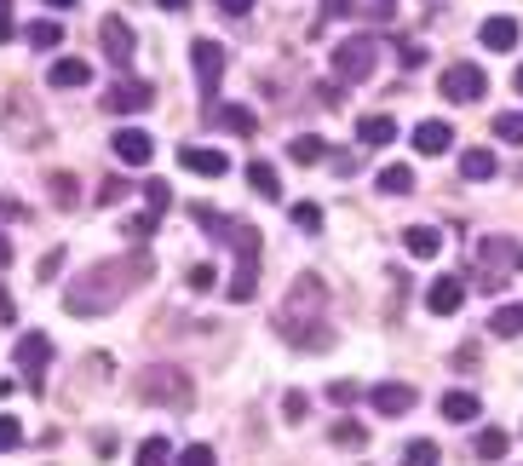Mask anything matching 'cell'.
<instances>
[{
  "mask_svg": "<svg viewBox=\"0 0 523 466\" xmlns=\"http://www.w3.org/2000/svg\"><path fill=\"white\" fill-rule=\"evenodd\" d=\"M150 277H156V259L144 254V248L98 259V265H87V271L64 288V311L69 317H104V311H115L127 294H138Z\"/></svg>",
  "mask_w": 523,
  "mask_h": 466,
  "instance_id": "cell-1",
  "label": "cell"
},
{
  "mask_svg": "<svg viewBox=\"0 0 523 466\" xmlns=\"http://www.w3.org/2000/svg\"><path fill=\"white\" fill-rule=\"evenodd\" d=\"M276 334L299 351H322L334 346V328H328V282L317 271H299L288 282V294L276 305Z\"/></svg>",
  "mask_w": 523,
  "mask_h": 466,
  "instance_id": "cell-2",
  "label": "cell"
},
{
  "mask_svg": "<svg viewBox=\"0 0 523 466\" xmlns=\"http://www.w3.org/2000/svg\"><path fill=\"white\" fill-rule=\"evenodd\" d=\"M138 403H161V409H190L196 397V374L179 363H144V374L133 380Z\"/></svg>",
  "mask_w": 523,
  "mask_h": 466,
  "instance_id": "cell-3",
  "label": "cell"
},
{
  "mask_svg": "<svg viewBox=\"0 0 523 466\" xmlns=\"http://www.w3.org/2000/svg\"><path fill=\"white\" fill-rule=\"evenodd\" d=\"M328 64H334V87L368 81V75L380 70V35H345L340 47L328 52Z\"/></svg>",
  "mask_w": 523,
  "mask_h": 466,
  "instance_id": "cell-4",
  "label": "cell"
},
{
  "mask_svg": "<svg viewBox=\"0 0 523 466\" xmlns=\"http://www.w3.org/2000/svg\"><path fill=\"white\" fill-rule=\"evenodd\" d=\"M190 219H196L202 231H213V242L236 248V265H242V259H259V225L230 219V213H219V208H190Z\"/></svg>",
  "mask_w": 523,
  "mask_h": 466,
  "instance_id": "cell-5",
  "label": "cell"
},
{
  "mask_svg": "<svg viewBox=\"0 0 523 466\" xmlns=\"http://www.w3.org/2000/svg\"><path fill=\"white\" fill-rule=\"evenodd\" d=\"M478 259L489 265V271L478 277V288H489V294H495V288H501V271H523V242H512V236H483V242H478Z\"/></svg>",
  "mask_w": 523,
  "mask_h": 466,
  "instance_id": "cell-6",
  "label": "cell"
},
{
  "mask_svg": "<svg viewBox=\"0 0 523 466\" xmlns=\"http://www.w3.org/2000/svg\"><path fill=\"white\" fill-rule=\"evenodd\" d=\"M190 70H196L202 104L213 110V104H219V81H225V47H219V41H190Z\"/></svg>",
  "mask_w": 523,
  "mask_h": 466,
  "instance_id": "cell-7",
  "label": "cell"
},
{
  "mask_svg": "<svg viewBox=\"0 0 523 466\" xmlns=\"http://www.w3.org/2000/svg\"><path fill=\"white\" fill-rule=\"evenodd\" d=\"M12 357H18V374L29 392H46V357H52V340L46 334H18V346H12Z\"/></svg>",
  "mask_w": 523,
  "mask_h": 466,
  "instance_id": "cell-8",
  "label": "cell"
},
{
  "mask_svg": "<svg viewBox=\"0 0 523 466\" xmlns=\"http://www.w3.org/2000/svg\"><path fill=\"white\" fill-rule=\"evenodd\" d=\"M150 104H156V87L138 81V75H121L115 87H104V110H110V116H144Z\"/></svg>",
  "mask_w": 523,
  "mask_h": 466,
  "instance_id": "cell-9",
  "label": "cell"
},
{
  "mask_svg": "<svg viewBox=\"0 0 523 466\" xmlns=\"http://www.w3.org/2000/svg\"><path fill=\"white\" fill-rule=\"evenodd\" d=\"M98 47H104V58H110L115 70H127V64H133V52H138L133 24H127L121 12H104V24H98Z\"/></svg>",
  "mask_w": 523,
  "mask_h": 466,
  "instance_id": "cell-10",
  "label": "cell"
},
{
  "mask_svg": "<svg viewBox=\"0 0 523 466\" xmlns=\"http://www.w3.org/2000/svg\"><path fill=\"white\" fill-rule=\"evenodd\" d=\"M437 93L449 98V104H478V98L489 93V75H483L478 64H449L443 81H437Z\"/></svg>",
  "mask_w": 523,
  "mask_h": 466,
  "instance_id": "cell-11",
  "label": "cell"
},
{
  "mask_svg": "<svg viewBox=\"0 0 523 466\" xmlns=\"http://www.w3.org/2000/svg\"><path fill=\"white\" fill-rule=\"evenodd\" d=\"M414 403H420V392H414L409 380H380V386H368V409H374V415H386V420L409 415Z\"/></svg>",
  "mask_w": 523,
  "mask_h": 466,
  "instance_id": "cell-12",
  "label": "cell"
},
{
  "mask_svg": "<svg viewBox=\"0 0 523 466\" xmlns=\"http://www.w3.org/2000/svg\"><path fill=\"white\" fill-rule=\"evenodd\" d=\"M110 150H115V162H127V167H150V156H156V139L144 133V127H121L110 139Z\"/></svg>",
  "mask_w": 523,
  "mask_h": 466,
  "instance_id": "cell-13",
  "label": "cell"
},
{
  "mask_svg": "<svg viewBox=\"0 0 523 466\" xmlns=\"http://www.w3.org/2000/svg\"><path fill=\"white\" fill-rule=\"evenodd\" d=\"M460 305H466V282L460 277H437L432 288H426V311H432V317H455Z\"/></svg>",
  "mask_w": 523,
  "mask_h": 466,
  "instance_id": "cell-14",
  "label": "cell"
},
{
  "mask_svg": "<svg viewBox=\"0 0 523 466\" xmlns=\"http://www.w3.org/2000/svg\"><path fill=\"white\" fill-rule=\"evenodd\" d=\"M46 87L58 93H75V87H92V64L87 58H52V70H46Z\"/></svg>",
  "mask_w": 523,
  "mask_h": 466,
  "instance_id": "cell-15",
  "label": "cell"
},
{
  "mask_svg": "<svg viewBox=\"0 0 523 466\" xmlns=\"http://www.w3.org/2000/svg\"><path fill=\"white\" fill-rule=\"evenodd\" d=\"M179 167H184V173H202V179H225V173H230V162L219 156V150H207V144H184Z\"/></svg>",
  "mask_w": 523,
  "mask_h": 466,
  "instance_id": "cell-16",
  "label": "cell"
},
{
  "mask_svg": "<svg viewBox=\"0 0 523 466\" xmlns=\"http://www.w3.org/2000/svg\"><path fill=\"white\" fill-rule=\"evenodd\" d=\"M518 18H506V12H495V18H483V29H478V41H483V52H512L518 47Z\"/></svg>",
  "mask_w": 523,
  "mask_h": 466,
  "instance_id": "cell-17",
  "label": "cell"
},
{
  "mask_svg": "<svg viewBox=\"0 0 523 466\" xmlns=\"http://www.w3.org/2000/svg\"><path fill=\"white\" fill-rule=\"evenodd\" d=\"M207 121H213V127H225V133H236V139H253V133H259V116L242 110V104H213Z\"/></svg>",
  "mask_w": 523,
  "mask_h": 466,
  "instance_id": "cell-18",
  "label": "cell"
},
{
  "mask_svg": "<svg viewBox=\"0 0 523 466\" xmlns=\"http://www.w3.org/2000/svg\"><path fill=\"white\" fill-rule=\"evenodd\" d=\"M449 144H455V127H449V121H420V127H414V150H420V156H443Z\"/></svg>",
  "mask_w": 523,
  "mask_h": 466,
  "instance_id": "cell-19",
  "label": "cell"
},
{
  "mask_svg": "<svg viewBox=\"0 0 523 466\" xmlns=\"http://www.w3.org/2000/svg\"><path fill=\"white\" fill-rule=\"evenodd\" d=\"M225 294H230V300H236V305H248L253 294H259V259H242V265H236V271H230Z\"/></svg>",
  "mask_w": 523,
  "mask_h": 466,
  "instance_id": "cell-20",
  "label": "cell"
},
{
  "mask_svg": "<svg viewBox=\"0 0 523 466\" xmlns=\"http://www.w3.org/2000/svg\"><path fill=\"white\" fill-rule=\"evenodd\" d=\"M478 415H483L478 392H449V397H443V420H455V426H472Z\"/></svg>",
  "mask_w": 523,
  "mask_h": 466,
  "instance_id": "cell-21",
  "label": "cell"
},
{
  "mask_svg": "<svg viewBox=\"0 0 523 466\" xmlns=\"http://www.w3.org/2000/svg\"><path fill=\"white\" fill-rule=\"evenodd\" d=\"M357 139H363L368 150H380V144L397 139V121H391L386 110H380V116H363V121H357Z\"/></svg>",
  "mask_w": 523,
  "mask_h": 466,
  "instance_id": "cell-22",
  "label": "cell"
},
{
  "mask_svg": "<svg viewBox=\"0 0 523 466\" xmlns=\"http://www.w3.org/2000/svg\"><path fill=\"white\" fill-rule=\"evenodd\" d=\"M403 248H409L414 259H437L443 254V236H437L432 225H409V231H403Z\"/></svg>",
  "mask_w": 523,
  "mask_h": 466,
  "instance_id": "cell-23",
  "label": "cell"
},
{
  "mask_svg": "<svg viewBox=\"0 0 523 466\" xmlns=\"http://www.w3.org/2000/svg\"><path fill=\"white\" fill-rule=\"evenodd\" d=\"M460 179H466V185H483V179H495V156H489V150H466V156H460Z\"/></svg>",
  "mask_w": 523,
  "mask_h": 466,
  "instance_id": "cell-24",
  "label": "cell"
},
{
  "mask_svg": "<svg viewBox=\"0 0 523 466\" xmlns=\"http://www.w3.org/2000/svg\"><path fill=\"white\" fill-rule=\"evenodd\" d=\"M288 156H294L299 167H317V162H328V139H317V133H299V139L288 144Z\"/></svg>",
  "mask_w": 523,
  "mask_h": 466,
  "instance_id": "cell-25",
  "label": "cell"
},
{
  "mask_svg": "<svg viewBox=\"0 0 523 466\" xmlns=\"http://www.w3.org/2000/svg\"><path fill=\"white\" fill-rule=\"evenodd\" d=\"M23 41H29L35 52H52V47H64V24L41 18V24H29V29H23Z\"/></svg>",
  "mask_w": 523,
  "mask_h": 466,
  "instance_id": "cell-26",
  "label": "cell"
},
{
  "mask_svg": "<svg viewBox=\"0 0 523 466\" xmlns=\"http://www.w3.org/2000/svg\"><path fill=\"white\" fill-rule=\"evenodd\" d=\"M380 190H386V196H409V190H414V167L409 162L380 167Z\"/></svg>",
  "mask_w": 523,
  "mask_h": 466,
  "instance_id": "cell-27",
  "label": "cell"
},
{
  "mask_svg": "<svg viewBox=\"0 0 523 466\" xmlns=\"http://www.w3.org/2000/svg\"><path fill=\"white\" fill-rule=\"evenodd\" d=\"M248 185L265 196V202H276L282 196V179H276V167L271 162H248Z\"/></svg>",
  "mask_w": 523,
  "mask_h": 466,
  "instance_id": "cell-28",
  "label": "cell"
},
{
  "mask_svg": "<svg viewBox=\"0 0 523 466\" xmlns=\"http://www.w3.org/2000/svg\"><path fill=\"white\" fill-rule=\"evenodd\" d=\"M46 190H52V208H75V202H81L75 173H52V179H46Z\"/></svg>",
  "mask_w": 523,
  "mask_h": 466,
  "instance_id": "cell-29",
  "label": "cell"
},
{
  "mask_svg": "<svg viewBox=\"0 0 523 466\" xmlns=\"http://www.w3.org/2000/svg\"><path fill=\"white\" fill-rule=\"evenodd\" d=\"M489 328H495L501 340H518V334H523V305H501V311L489 317Z\"/></svg>",
  "mask_w": 523,
  "mask_h": 466,
  "instance_id": "cell-30",
  "label": "cell"
},
{
  "mask_svg": "<svg viewBox=\"0 0 523 466\" xmlns=\"http://www.w3.org/2000/svg\"><path fill=\"white\" fill-rule=\"evenodd\" d=\"M506 449H512V438H506L501 426H483V432H478V455H483V461H501Z\"/></svg>",
  "mask_w": 523,
  "mask_h": 466,
  "instance_id": "cell-31",
  "label": "cell"
},
{
  "mask_svg": "<svg viewBox=\"0 0 523 466\" xmlns=\"http://www.w3.org/2000/svg\"><path fill=\"white\" fill-rule=\"evenodd\" d=\"M443 461V449H437L432 438H414L409 449H403V466H437Z\"/></svg>",
  "mask_w": 523,
  "mask_h": 466,
  "instance_id": "cell-32",
  "label": "cell"
},
{
  "mask_svg": "<svg viewBox=\"0 0 523 466\" xmlns=\"http://www.w3.org/2000/svg\"><path fill=\"white\" fill-rule=\"evenodd\" d=\"M156 213H138V219H127V225H121V236H127V242H133V248H144V242H150V236H156Z\"/></svg>",
  "mask_w": 523,
  "mask_h": 466,
  "instance_id": "cell-33",
  "label": "cell"
},
{
  "mask_svg": "<svg viewBox=\"0 0 523 466\" xmlns=\"http://www.w3.org/2000/svg\"><path fill=\"white\" fill-rule=\"evenodd\" d=\"M288 219H294L305 236H317V231H322V208H317V202H294V208H288Z\"/></svg>",
  "mask_w": 523,
  "mask_h": 466,
  "instance_id": "cell-34",
  "label": "cell"
},
{
  "mask_svg": "<svg viewBox=\"0 0 523 466\" xmlns=\"http://www.w3.org/2000/svg\"><path fill=\"white\" fill-rule=\"evenodd\" d=\"M495 139H501V144H523V110H506V116H495Z\"/></svg>",
  "mask_w": 523,
  "mask_h": 466,
  "instance_id": "cell-35",
  "label": "cell"
},
{
  "mask_svg": "<svg viewBox=\"0 0 523 466\" xmlns=\"http://www.w3.org/2000/svg\"><path fill=\"white\" fill-rule=\"evenodd\" d=\"M334 443H340V449H363L368 426H363V420H340V426H334Z\"/></svg>",
  "mask_w": 523,
  "mask_h": 466,
  "instance_id": "cell-36",
  "label": "cell"
},
{
  "mask_svg": "<svg viewBox=\"0 0 523 466\" xmlns=\"http://www.w3.org/2000/svg\"><path fill=\"white\" fill-rule=\"evenodd\" d=\"M167 461H173L167 438H144V443H138V466H167Z\"/></svg>",
  "mask_w": 523,
  "mask_h": 466,
  "instance_id": "cell-37",
  "label": "cell"
},
{
  "mask_svg": "<svg viewBox=\"0 0 523 466\" xmlns=\"http://www.w3.org/2000/svg\"><path fill=\"white\" fill-rule=\"evenodd\" d=\"M167 202H173V190L161 185V179H150V185H144V213H156V219H161V213H167Z\"/></svg>",
  "mask_w": 523,
  "mask_h": 466,
  "instance_id": "cell-38",
  "label": "cell"
},
{
  "mask_svg": "<svg viewBox=\"0 0 523 466\" xmlns=\"http://www.w3.org/2000/svg\"><path fill=\"white\" fill-rule=\"evenodd\" d=\"M127 190H133V185H127V179H104V185L92 190V202H98V208H115V202H121Z\"/></svg>",
  "mask_w": 523,
  "mask_h": 466,
  "instance_id": "cell-39",
  "label": "cell"
},
{
  "mask_svg": "<svg viewBox=\"0 0 523 466\" xmlns=\"http://www.w3.org/2000/svg\"><path fill=\"white\" fill-rule=\"evenodd\" d=\"M213 461H219V455H213V443H190V449L179 455V466H213Z\"/></svg>",
  "mask_w": 523,
  "mask_h": 466,
  "instance_id": "cell-40",
  "label": "cell"
},
{
  "mask_svg": "<svg viewBox=\"0 0 523 466\" xmlns=\"http://www.w3.org/2000/svg\"><path fill=\"white\" fill-rule=\"evenodd\" d=\"M184 282H190L196 294H207V288L219 282V271H213V265H207V259H202V265H190V277H184Z\"/></svg>",
  "mask_w": 523,
  "mask_h": 466,
  "instance_id": "cell-41",
  "label": "cell"
},
{
  "mask_svg": "<svg viewBox=\"0 0 523 466\" xmlns=\"http://www.w3.org/2000/svg\"><path fill=\"white\" fill-rule=\"evenodd\" d=\"M23 443V426L12 415H0V455H6V449H18Z\"/></svg>",
  "mask_w": 523,
  "mask_h": 466,
  "instance_id": "cell-42",
  "label": "cell"
},
{
  "mask_svg": "<svg viewBox=\"0 0 523 466\" xmlns=\"http://www.w3.org/2000/svg\"><path fill=\"white\" fill-rule=\"evenodd\" d=\"M305 409H311V397L305 392H282V415L288 420H305Z\"/></svg>",
  "mask_w": 523,
  "mask_h": 466,
  "instance_id": "cell-43",
  "label": "cell"
},
{
  "mask_svg": "<svg viewBox=\"0 0 523 466\" xmlns=\"http://www.w3.org/2000/svg\"><path fill=\"white\" fill-rule=\"evenodd\" d=\"M328 403H357V380H334V386H328Z\"/></svg>",
  "mask_w": 523,
  "mask_h": 466,
  "instance_id": "cell-44",
  "label": "cell"
},
{
  "mask_svg": "<svg viewBox=\"0 0 523 466\" xmlns=\"http://www.w3.org/2000/svg\"><path fill=\"white\" fill-rule=\"evenodd\" d=\"M58 265H64V248H52V254H41V265H35V277H41V282H52V277H58Z\"/></svg>",
  "mask_w": 523,
  "mask_h": 466,
  "instance_id": "cell-45",
  "label": "cell"
},
{
  "mask_svg": "<svg viewBox=\"0 0 523 466\" xmlns=\"http://www.w3.org/2000/svg\"><path fill=\"white\" fill-rule=\"evenodd\" d=\"M397 58H403V70H420V64H426V52H420V41H403V47H397Z\"/></svg>",
  "mask_w": 523,
  "mask_h": 466,
  "instance_id": "cell-46",
  "label": "cell"
},
{
  "mask_svg": "<svg viewBox=\"0 0 523 466\" xmlns=\"http://www.w3.org/2000/svg\"><path fill=\"white\" fill-rule=\"evenodd\" d=\"M213 6H219L225 18H236V24H242V18H248V12H253V0H213Z\"/></svg>",
  "mask_w": 523,
  "mask_h": 466,
  "instance_id": "cell-47",
  "label": "cell"
},
{
  "mask_svg": "<svg viewBox=\"0 0 523 466\" xmlns=\"http://www.w3.org/2000/svg\"><path fill=\"white\" fill-rule=\"evenodd\" d=\"M368 18H374V24H391V18H397V0H374Z\"/></svg>",
  "mask_w": 523,
  "mask_h": 466,
  "instance_id": "cell-48",
  "label": "cell"
},
{
  "mask_svg": "<svg viewBox=\"0 0 523 466\" xmlns=\"http://www.w3.org/2000/svg\"><path fill=\"white\" fill-rule=\"evenodd\" d=\"M351 12H357L351 0H322V18H351Z\"/></svg>",
  "mask_w": 523,
  "mask_h": 466,
  "instance_id": "cell-49",
  "label": "cell"
},
{
  "mask_svg": "<svg viewBox=\"0 0 523 466\" xmlns=\"http://www.w3.org/2000/svg\"><path fill=\"white\" fill-rule=\"evenodd\" d=\"M12 35H18V29H12V12H0V47H6Z\"/></svg>",
  "mask_w": 523,
  "mask_h": 466,
  "instance_id": "cell-50",
  "label": "cell"
},
{
  "mask_svg": "<svg viewBox=\"0 0 523 466\" xmlns=\"http://www.w3.org/2000/svg\"><path fill=\"white\" fill-rule=\"evenodd\" d=\"M0 265H12V236H0Z\"/></svg>",
  "mask_w": 523,
  "mask_h": 466,
  "instance_id": "cell-51",
  "label": "cell"
},
{
  "mask_svg": "<svg viewBox=\"0 0 523 466\" xmlns=\"http://www.w3.org/2000/svg\"><path fill=\"white\" fill-rule=\"evenodd\" d=\"M161 12H184V6H190V0H156Z\"/></svg>",
  "mask_w": 523,
  "mask_h": 466,
  "instance_id": "cell-52",
  "label": "cell"
},
{
  "mask_svg": "<svg viewBox=\"0 0 523 466\" xmlns=\"http://www.w3.org/2000/svg\"><path fill=\"white\" fill-rule=\"evenodd\" d=\"M512 93H518V98H523V70H518V75H512Z\"/></svg>",
  "mask_w": 523,
  "mask_h": 466,
  "instance_id": "cell-53",
  "label": "cell"
},
{
  "mask_svg": "<svg viewBox=\"0 0 523 466\" xmlns=\"http://www.w3.org/2000/svg\"><path fill=\"white\" fill-rule=\"evenodd\" d=\"M46 6H75V0H46Z\"/></svg>",
  "mask_w": 523,
  "mask_h": 466,
  "instance_id": "cell-54",
  "label": "cell"
},
{
  "mask_svg": "<svg viewBox=\"0 0 523 466\" xmlns=\"http://www.w3.org/2000/svg\"><path fill=\"white\" fill-rule=\"evenodd\" d=\"M6 6H12V0H0V12H6Z\"/></svg>",
  "mask_w": 523,
  "mask_h": 466,
  "instance_id": "cell-55",
  "label": "cell"
}]
</instances>
